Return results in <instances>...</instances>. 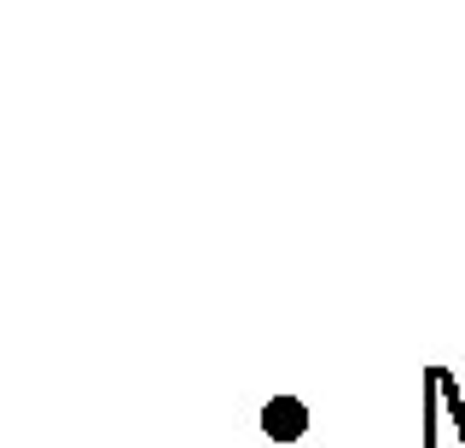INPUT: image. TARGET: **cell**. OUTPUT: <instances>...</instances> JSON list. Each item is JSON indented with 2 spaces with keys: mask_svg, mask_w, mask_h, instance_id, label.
Listing matches in <instances>:
<instances>
[{
  "mask_svg": "<svg viewBox=\"0 0 465 448\" xmlns=\"http://www.w3.org/2000/svg\"><path fill=\"white\" fill-rule=\"evenodd\" d=\"M314 425V408L302 396H291V390H280V396L262 402V437L268 443H302Z\"/></svg>",
  "mask_w": 465,
  "mask_h": 448,
  "instance_id": "6da1fadb",
  "label": "cell"
},
{
  "mask_svg": "<svg viewBox=\"0 0 465 448\" xmlns=\"http://www.w3.org/2000/svg\"><path fill=\"white\" fill-rule=\"evenodd\" d=\"M442 408V384H436V373H425V419H436ZM425 448H436V431H425Z\"/></svg>",
  "mask_w": 465,
  "mask_h": 448,
  "instance_id": "7a4b0ae2",
  "label": "cell"
}]
</instances>
